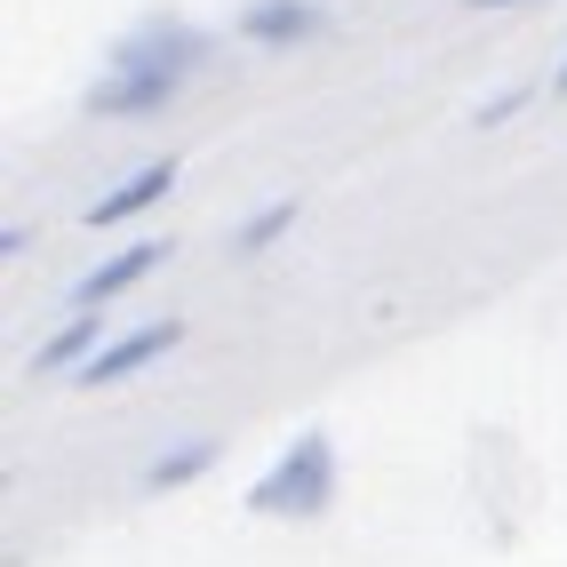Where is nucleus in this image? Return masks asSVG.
Masks as SVG:
<instances>
[{
	"instance_id": "8",
	"label": "nucleus",
	"mask_w": 567,
	"mask_h": 567,
	"mask_svg": "<svg viewBox=\"0 0 567 567\" xmlns=\"http://www.w3.org/2000/svg\"><path fill=\"white\" fill-rule=\"evenodd\" d=\"M216 464V440H193V447H176V456H161L153 472H144V487H176V480H193Z\"/></svg>"
},
{
	"instance_id": "10",
	"label": "nucleus",
	"mask_w": 567,
	"mask_h": 567,
	"mask_svg": "<svg viewBox=\"0 0 567 567\" xmlns=\"http://www.w3.org/2000/svg\"><path fill=\"white\" fill-rule=\"evenodd\" d=\"M464 9H512V0H464Z\"/></svg>"
},
{
	"instance_id": "5",
	"label": "nucleus",
	"mask_w": 567,
	"mask_h": 567,
	"mask_svg": "<svg viewBox=\"0 0 567 567\" xmlns=\"http://www.w3.org/2000/svg\"><path fill=\"white\" fill-rule=\"evenodd\" d=\"M161 256H168V240H136V248H121V256H104L96 272H89L81 288H72V312H96L104 296H121L128 280H144V272H153Z\"/></svg>"
},
{
	"instance_id": "6",
	"label": "nucleus",
	"mask_w": 567,
	"mask_h": 567,
	"mask_svg": "<svg viewBox=\"0 0 567 567\" xmlns=\"http://www.w3.org/2000/svg\"><path fill=\"white\" fill-rule=\"evenodd\" d=\"M168 184H176V161H153V168H144V176H128V184H112V193L89 208V233H104V224H121V216H144V208H153L161 193H168Z\"/></svg>"
},
{
	"instance_id": "3",
	"label": "nucleus",
	"mask_w": 567,
	"mask_h": 567,
	"mask_svg": "<svg viewBox=\"0 0 567 567\" xmlns=\"http://www.w3.org/2000/svg\"><path fill=\"white\" fill-rule=\"evenodd\" d=\"M320 32H328L320 0H248L240 9V41H264V49H296V41H320Z\"/></svg>"
},
{
	"instance_id": "2",
	"label": "nucleus",
	"mask_w": 567,
	"mask_h": 567,
	"mask_svg": "<svg viewBox=\"0 0 567 567\" xmlns=\"http://www.w3.org/2000/svg\"><path fill=\"white\" fill-rule=\"evenodd\" d=\"M328 487H336V447H328V432H305V440H296L272 472L248 487V512L312 519V512H328Z\"/></svg>"
},
{
	"instance_id": "11",
	"label": "nucleus",
	"mask_w": 567,
	"mask_h": 567,
	"mask_svg": "<svg viewBox=\"0 0 567 567\" xmlns=\"http://www.w3.org/2000/svg\"><path fill=\"white\" fill-rule=\"evenodd\" d=\"M559 96H567V64H559Z\"/></svg>"
},
{
	"instance_id": "4",
	"label": "nucleus",
	"mask_w": 567,
	"mask_h": 567,
	"mask_svg": "<svg viewBox=\"0 0 567 567\" xmlns=\"http://www.w3.org/2000/svg\"><path fill=\"white\" fill-rule=\"evenodd\" d=\"M176 320H153V328H136V336H121V344H104L89 368H81V384H121V375H136V368H153L161 352H176Z\"/></svg>"
},
{
	"instance_id": "1",
	"label": "nucleus",
	"mask_w": 567,
	"mask_h": 567,
	"mask_svg": "<svg viewBox=\"0 0 567 567\" xmlns=\"http://www.w3.org/2000/svg\"><path fill=\"white\" fill-rule=\"evenodd\" d=\"M200 56H208V41H200V32H184V24H161L153 41H121V49H112V72L96 81V96H89V112H104V121L168 112Z\"/></svg>"
},
{
	"instance_id": "9",
	"label": "nucleus",
	"mask_w": 567,
	"mask_h": 567,
	"mask_svg": "<svg viewBox=\"0 0 567 567\" xmlns=\"http://www.w3.org/2000/svg\"><path fill=\"white\" fill-rule=\"evenodd\" d=\"M288 216H296V200H272V208H264V216L248 224V233H240V248L256 256V248H264V240H272V233H288Z\"/></svg>"
},
{
	"instance_id": "7",
	"label": "nucleus",
	"mask_w": 567,
	"mask_h": 567,
	"mask_svg": "<svg viewBox=\"0 0 567 567\" xmlns=\"http://www.w3.org/2000/svg\"><path fill=\"white\" fill-rule=\"evenodd\" d=\"M89 352H96V312H81L72 328H56L49 344H41V360H32V368H41V375H49V368H64V360H81V368H89Z\"/></svg>"
}]
</instances>
